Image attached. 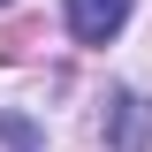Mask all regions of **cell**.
Here are the masks:
<instances>
[{
	"label": "cell",
	"instance_id": "6da1fadb",
	"mask_svg": "<svg viewBox=\"0 0 152 152\" xmlns=\"http://www.w3.org/2000/svg\"><path fill=\"white\" fill-rule=\"evenodd\" d=\"M129 8L137 0H69V38L76 46H107V38H122Z\"/></svg>",
	"mask_w": 152,
	"mask_h": 152
},
{
	"label": "cell",
	"instance_id": "7a4b0ae2",
	"mask_svg": "<svg viewBox=\"0 0 152 152\" xmlns=\"http://www.w3.org/2000/svg\"><path fill=\"white\" fill-rule=\"evenodd\" d=\"M114 107H122V152H145V122H152V107H145V99H129V91L114 99Z\"/></svg>",
	"mask_w": 152,
	"mask_h": 152
},
{
	"label": "cell",
	"instance_id": "3957f363",
	"mask_svg": "<svg viewBox=\"0 0 152 152\" xmlns=\"http://www.w3.org/2000/svg\"><path fill=\"white\" fill-rule=\"evenodd\" d=\"M0 137H8V152H31V122H23V114H8V122H0Z\"/></svg>",
	"mask_w": 152,
	"mask_h": 152
},
{
	"label": "cell",
	"instance_id": "277c9868",
	"mask_svg": "<svg viewBox=\"0 0 152 152\" xmlns=\"http://www.w3.org/2000/svg\"><path fill=\"white\" fill-rule=\"evenodd\" d=\"M0 8H8V0H0Z\"/></svg>",
	"mask_w": 152,
	"mask_h": 152
}]
</instances>
